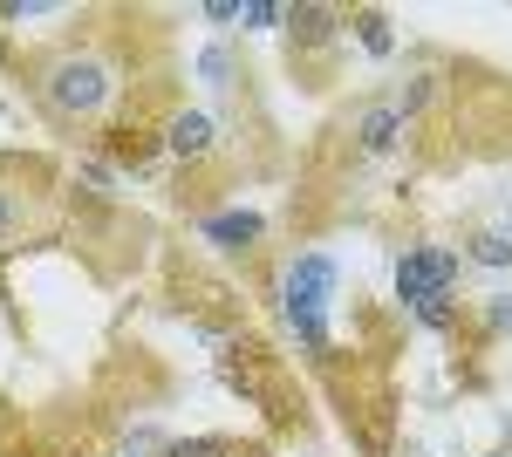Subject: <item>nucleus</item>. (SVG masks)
Returning a JSON list of instances; mask_svg holds the SVG:
<instances>
[{
	"label": "nucleus",
	"mask_w": 512,
	"mask_h": 457,
	"mask_svg": "<svg viewBox=\"0 0 512 457\" xmlns=\"http://www.w3.org/2000/svg\"><path fill=\"white\" fill-rule=\"evenodd\" d=\"M355 35H362L369 55H390V21L383 14H355Z\"/></svg>",
	"instance_id": "obj_8"
},
{
	"label": "nucleus",
	"mask_w": 512,
	"mask_h": 457,
	"mask_svg": "<svg viewBox=\"0 0 512 457\" xmlns=\"http://www.w3.org/2000/svg\"><path fill=\"white\" fill-rule=\"evenodd\" d=\"M417 321H424V328H444V321H451V294H431V301H417Z\"/></svg>",
	"instance_id": "obj_11"
},
{
	"label": "nucleus",
	"mask_w": 512,
	"mask_h": 457,
	"mask_svg": "<svg viewBox=\"0 0 512 457\" xmlns=\"http://www.w3.org/2000/svg\"><path fill=\"white\" fill-rule=\"evenodd\" d=\"M205 239H219V246H253V239H260V219H253V212H219V219H205Z\"/></svg>",
	"instance_id": "obj_4"
},
{
	"label": "nucleus",
	"mask_w": 512,
	"mask_h": 457,
	"mask_svg": "<svg viewBox=\"0 0 512 457\" xmlns=\"http://www.w3.org/2000/svg\"><path fill=\"white\" fill-rule=\"evenodd\" d=\"M48 96H55L62 110H96V103L110 96V76H103V62H62L55 82H48Z\"/></svg>",
	"instance_id": "obj_3"
},
{
	"label": "nucleus",
	"mask_w": 512,
	"mask_h": 457,
	"mask_svg": "<svg viewBox=\"0 0 512 457\" xmlns=\"http://www.w3.org/2000/svg\"><path fill=\"white\" fill-rule=\"evenodd\" d=\"M164 457H233V444L226 437H185V444H171Z\"/></svg>",
	"instance_id": "obj_9"
},
{
	"label": "nucleus",
	"mask_w": 512,
	"mask_h": 457,
	"mask_svg": "<svg viewBox=\"0 0 512 457\" xmlns=\"http://www.w3.org/2000/svg\"><path fill=\"white\" fill-rule=\"evenodd\" d=\"M478 260H485V267H506L512 260V232H485V239H478Z\"/></svg>",
	"instance_id": "obj_10"
},
{
	"label": "nucleus",
	"mask_w": 512,
	"mask_h": 457,
	"mask_svg": "<svg viewBox=\"0 0 512 457\" xmlns=\"http://www.w3.org/2000/svg\"><path fill=\"white\" fill-rule=\"evenodd\" d=\"M171 151L178 157L212 151V123H205V116H178V123H171Z\"/></svg>",
	"instance_id": "obj_5"
},
{
	"label": "nucleus",
	"mask_w": 512,
	"mask_h": 457,
	"mask_svg": "<svg viewBox=\"0 0 512 457\" xmlns=\"http://www.w3.org/2000/svg\"><path fill=\"white\" fill-rule=\"evenodd\" d=\"M280 294H287L280 307H287L294 335H301V342L321 355V348H328V301H335V260H328V253H308V260H294Z\"/></svg>",
	"instance_id": "obj_1"
},
{
	"label": "nucleus",
	"mask_w": 512,
	"mask_h": 457,
	"mask_svg": "<svg viewBox=\"0 0 512 457\" xmlns=\"http://www.w3.org/2000/svg\"><path fill=\"white\" fill-rule=\"evenodd\" d=\"M198 76H205V82H226V55H219V48H205V55H198Z\"/></svg>",
	"instance_id": "obj_13"
},
{
	"label": "nucleus",
	"mask_w": 512,
	"mask_h": 457,
	"mask_svg": "<svg viewBox=\"0 0 512 457\" xmlns=\"http://www.w3.org/2000/svg\"><path fill=\"white\" fill-rule=\"evenodd\" d=\"M451 280H458V253L451 246H417V253H403V267H396V301H431V294H451Z\"/></svg>",
	"instance_id": "obj_2"
},
{
	"label": "nucleus",
	"mask_w": 512,
	"mask_h": 457,
	"mask_svg": "<svg viewBox=\"0 0 512 457\" xmlns=\"http://www.w3.org/2000/svg\"><path fill=\"white\" fill-rule=\"evenodd\" d=\"M287 28H301V41L315 48V41H328V28H335V14H328V7H294V14H287Z\"/></svg>",
	"instance_id": "obj_6"
},
{
	"label": "nucleus",
	"mask_w": 512,
	"mask_h": 457,
	"mask_svg": "<svg viewBox=\"0 0 512 457\" xmlns=\"http://www.w3.org/2000/svg\"><path fill=\"white\" fill-rule=\"evenodd\" d=\"M492 328H512V301H492Z\"/></svg>",
	"instance_id": "obj_14"
},
{
	"label": "nucleus",
	"mask_w": 512,
	"mask_h": 457,
	"mask_svg": "<svg viewBox=\"0 0 512 457\" xmlns=\"http://www.w3.org/2000/svg\"><path fill=\"white\" fill-rule=\"evenodd\" d=\"M7 219H14V198L0 191V239H7Z\"/></svg>",
	"instance_id": "obj_15"
},
{
	"label": "nucleus",
	"mask_w": 512,
	"mask_h": 457,
	"mask_svg": "<svg viewBox=\"0 0 512 457\" xmlns=\"http://www.w3.org/2000/svg\"><path fill=\"white\" fill-rule=\"evenodd\" d=\"M239 21H246V28H274V21H287V14L267 7V0H253V7H239Z\"/></svg>",
	"instance_id": "obj_12"
},
{
	"label": "nucleus",
	"mask_w": 512,
	"mask_h": 457,
	"mask_svg": "<svg viewBox=\"0 0 512 457\" xmlns=\"http://www.w3.org/2000/svg\"><path fill=\"white\" fill-rule=\"evenodd\" d=\"M396 123H403V110H369V116H362V144L383 151V144L396 137Z\"/></svg>",
	"instance_id": "obj_7"
}]
</instances>
